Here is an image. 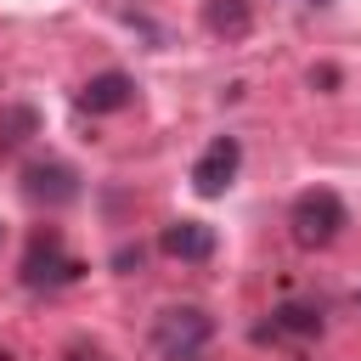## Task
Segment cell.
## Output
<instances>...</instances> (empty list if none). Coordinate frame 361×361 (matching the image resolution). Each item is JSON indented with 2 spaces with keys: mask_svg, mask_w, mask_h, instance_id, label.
Wrapping results in <instances>:
<instances>
[{
  "mask_svg": "<svg viewBox=\"0 0 361 361\" xmlns=\"http://www.w3.org/2000/svg\"><path fill=\"white\" fill-rule=\"evenodd\" d=\"M214 344V316L203 305H164L152 316V355L158 361H203Z\"/></svg>",
  "mask_w": 361,
  "mask_h": 361,
  "instance_id": "1",
  "label": "cell"
},
{
  "mask_svg": "<svg viewBox=\"0 0 361 361\" xmlns=\"http://www.w3.org/2000/svg\"><path fill=\"white\" fill-rule=\"evenodd\" d=\"M0 361H17V355H11V350H0Z\"/></svg>",
  "mask_w": 361,
  "mask_h": 361,
  "instance_id": "13",
  "label": "cell"
},
{
  "mask_svg": "<svg viewBox=\"0 0 361 361\" xmlns=\"http://www.w3.org/2000/svg\"><path fill=\"white\" fill-rule=\"evenodd\" d=\"M79 276H85V265L62 248V231H56V226H45V231L28 237V254H23V265H17V282H23L28 293H51V288H68V282H79Z\"/></svg>",
  "mask_w": 361,
  "mask_h": 361,
  "instance_id": "3",
  "label": "cell"
},
{
  "mask_svg": "<svg viewBox=\"0 0 361 361\" xmlns=\"http://www.w3.org/2000/svg\"><path fill=\"white\" fill-rule=\"evenodd\" d=\"M130 102H135V79H130L124 68H102V73H90V79L79 85V96H73L79 113H124Z\"/></svg>",
  "mask_w": 361,
  "mask_h": 361,
  "instance_id": "6",
  "label": "cell"
},
{
  "mask_svg": "<svg viewBox=\"0 0 361 361\" xmlns=\"http://www.w3.org/2000/svg\"><path fill=\"white\" fill-rule=\"evenodd\" d=\"M158 248H164L169 259H180V265H203V259H214L220 237H214V226H203V220H169V226L158 231Z\"/></svg>",
  "mask_w": 361,
  "mask_h": 361,
  "instance_id": "7",
  "label": "cell"
},
{
  "mask_svg": "<svg viewBox=\"0 0 361 361\" xmlns=\"http://www.w3.org/2000/svg\"><path fill=\"white\" fill-rule=\"evenodd\" d=\"M28 135H39V113L28 102H6L0 107V152H17Z\"/></svg>",
  "mask_w": 361,
  "mask_h": 361,
  "instance_id": "10",
  "label": "cell"
},
{
  "mask_svg": "<svg viewBox=\"0 0 361 361\" xmlns=\"http://www.w3.org/2000/svg\"><path fill=\"white\" fill-rule=\"evenodd\" d=\"M237 169H243V141H237V135H214V141L197 152V164H192V192H197V197H220V192L237 180Z\"/></svg>",
  "mask_w": 361,
  "mask_h": 361,
  "instance_id": "5",
  "label": "cell"
},
{
  "mask_svg": "<svg viewBox=\"0 0 361 361\" xmlns=\"http://www.w3.org/2000/svg\"><path fill=\"white\" fill-rule=\"evenodd\" d=\"M0 243H6V231H0Z\"/></svg>",
  "mask_w": 361,
  "mask_h": 361,
  "instance_id": "14",
  "label": "cell"
},
{
  "mask_svg": "<svg viewBox=\"0 0 361 361\" xmlns=\"http://www.w3.org/2000/svg\"><path fill=\"white\" fill-rule=\"evenodd\" d=\"M344 226H350V209L333 186H310L288 203V231L299 248H333L344 237Z\"/></svg>",
  "mask_w": 361,
  "mask_h": 361,
  "instance_id": "2",
  "label": "cell"
},
{
  "mask_svg": "<svg viewBox=\"0 0 361 361\" xmlns=\"http://www.w3.org/2000/svg\"><path fill=\"white\" fill-rule=\"evenodd\" d=\"M322 305H305V299H288L271 310V322L254 333V338H322Z\"/></svg>",
  "mask_w": 361,
  "mask_h": 361,
  "instance_id": "8",
  "label": "cell"
},
{
  "mask_svg": "<svg viewBox=\"0 0 361 361\" xmlns=\"http://www.w3.org/2000/svg\"><path fill=\"white\" fill-rule=\"evenodd\" d=\"M203 28L226 45H237V39H248L254 11H248V0H203Z\"/></svg>",
  "mask_w": 361,
  "mask_h": 361,
  "instance_id": "9",
  "label": "cell"
},
{
  "mask_svg": "<svg viewBox=\"0 0 361 361\" xmlns=\"http://www.w3.org/2000/svg\"><path fill=\"white\" fill-rule=\"evenodd\" d=\"M17 192H23V203H34V209H62V203L79 197V175H73L62 158H34V164L23 169V180H17Z\"/></svg>",
  "mask_w": 361,
  "mask_h": 361,
  "instance_id": "4",
  "label": "cell"
},
{
  "mask_svg": "<svg viewBox=\"0 0 361 361\" xmlns=\"http://www.w3.org/2000/svg\"><path fill=\"white\" fill-rule=\"evenodd\" d=\"M141 259H147V248H141V243L113 248V271H118V276H135V271H141Z\"/></svg>",
  "mask_w": 361,
  "mask_h": 361,
  "instance_id": "11",
  "label": "cell"
},
{
  "mask_svg": "<svg viewBox=\"0 0 361 361\" xmlns=\"http://www.w3.org/2000/svg\"><path fill=\"white\" fill-rule=\"evenodd\" d=\"M62 361H107V350H102V344H90V338H73V344L62 350Z\"/></svg>",
  "mask_w": 361,
  "mask_h": 361,
  "instance_id": "12",
  "label": "cell"
}]
</instances>
